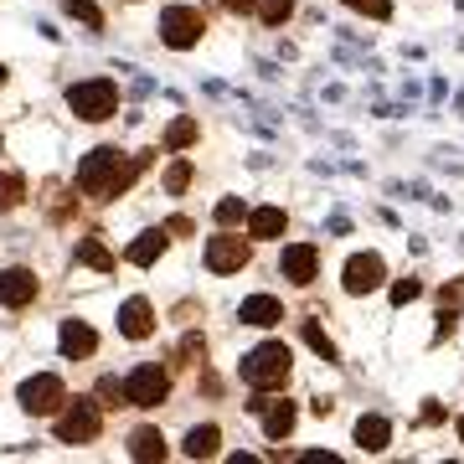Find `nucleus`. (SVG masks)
<instances>
[{
  "label": "nucleus",
  "mask_w": 464,
  "mask_h": 464,
  "mask_svg": "<svg viewBox=\"0 0 464 464\" xmlns=\"http://www.w3.org/2000/svg\"><path fill=\"white\" fill-rule=\"evenodd\" d=\"M150 166V155H119V150H93V155H83V166H78V186H83L93 201H114V197H124L134 186V176Z\"/></svg>",
  "instance_id": "obj_1"
},
{
  "label": "nucleus",
  "mask_w": 464,
  "mask_h": 464,
  "mask_svg": "<svg viewBox=\"0 0 464 464\" xmlns=\"http://www.w3.org/2000/svg\"><path fill=\"white\" fill-rule=\"evenodd\" d=\"M237 372H243V382H248L253 392L284 387V382H289V346H279V341H268V346L248 351V356L237 362Z\"/></svg>",
  "instance_id": "obj_2"
},
{
  "label": "nucleus",
  "mask_w": 464,
  "mask_h": 464,
  "mask_svg": "<svg viewBox=\"0 0 464 464\" xmlns=\"http://www.w3.org/2000/svg\"><path fill=\"white\" fill-rule=\"evenodd\" d=\"M67 103H72V114L88 119V124H99L119 109V88L109 78H88V83H72L67 88Z\"/></svg>",
  "instance_id": "obj_3"
},
{
  "label": "nucleus",
  "mask_w": 464,
  "mask_h": 464,
  "mask_svg": "<svg viewBox=\"0 0 464 464\" xmlns=\"http://www.w3.org/2000/svg\"><path fill=\"white\" fill-rule=\"evenodd\" d=\"M99 429H103V413H99V402H88V398L67 402L63 413H57V439L63 444H93Z\"/></svg>",
  "instance_id": "obj_4"
},
{
  "label": "nucleus",
  "mask_w": 464,
  "mask_h": 464,
  "mask_svg": "<svg viewBox=\"0 0 464 464\" xmlns=\"http://www.w3.org/2000/svg\"><path fill=\"white\" fill-rule=\"evenodd\" d=\"M201 32H207V16L197 5H166L160 11V42L166 47H197Z\"/></svg>",
  "instance_id": "obj_5"
},
{
  "label": "nucleus",
  "mask_w": 464,
  "mask_h": 464,
  "mask_svg": "<svg viewBox=\"0 0 464 464\" xmlns=\"http://www.w3.org/2000/svg\"><path fill=\"white\" fill-rule=\"evenodd\" d=\"M124 398H130V408H160L170 398V377L160 366H134L124 377Z\"/></svg>",
  "instance_id": "obj_6"
},
{
  "label": "nucleus",
  "mask_w": 464,
  "mask_h": 464,
  "mask_svg": "<svg viewBox=\"0 0 464 464\" xmlns=\"http://www.w3.org/2000/svg\"><path fill=\"white\" fill-rule=\"evenodd\" d=\"M63 402H67V392L52 372L21 382V408H26V413H63Z\"/></svg>",
  "instance_id": "obj_7"
},
{
  "label": "nucleus",
  "mask_w": 464,
  "mask_h": 464,
  "mask_svg": "<svg viewBox=\"0 0 464 464\" xmlns=\"http://www.w3.org/2000/svg\"><path fill=\"white\" fill-rule=\"evenodd\" d=\"M243 264H248V243H243V237L222 232V237L207 243V268H212V274H237Z\"/></svg>",
  "instance_id": "obj_8"
},
{
  "label": "nucleus",
  "mask_w": 464,
  "mask_h": 464,
  "mask_svg": "<svg viewBox=\"0 0 464 464\" xmlns=\"http://www.w3.org/2000/svg\"><path fill=\"white\" fill-rule=\"evenodd\" d=\"M382 279H387V268L377 253H356L346 264V295H372V289H382Z\"/></svg>",
  "instance_id": "obj_9"
},
{
  "label": "nucleus",
  "mask_w": 464,
  "mask_h": 464,
  "mask_svg": "<svg viewBox=\"0 0 464 464\" xmlns=\"http://www.w3.org/2000/svg\"><path fill=\"white\" fill-rule=\"evenodd\" d=\"M279 268H284V279L289 284H310L315 279V268H320V248L315 243H295V248H284Z\"/></svg>",
  "instance_id": "obj_10"
},
{
  "label": "nucleus",
  "mask_w": 464,
  "mask_h": 464,
  "mask_svg": "<svg viewBox=\"0 0 464 464\" xmlns=\"http://www.w3.org/2000/svg\"><path fill=\"white\" fill-rule=\"evenodd\" d=\"M32 299H36V274L32 268H5V274H0V304L26 310Z\"/></svg>",
  "instance_id": "obj_11"
},
{
  "label": "nucleus",
  "mask_w": 464,
  "mask_h": 464,
  "mask_svg": "<svg viewBox=\"0 0 464 464\" xmlns=\"http://www.w3.org/2000/svg\"><path fill=\"white\" fill-rule=\"evenodd\" d=\"M119 331L130 335V341H145L155 331V310H150V299H124V310H119Z\"/></svg>",
  "instance_id": "obj_12"
},
{
  "label": "nucleus",
  "mask_w": 464,
  "mask_h": 464,
  "mask_svg": "<svg viewBox=\"0 0 464 464\" xmlns=\"http://www.w3.org/2000/svg\"><path fill=\"white\" fill-rule=\"evenodd\" d=\"M237 320H243V325H258V331H268V325H279V320H284V304H279L274 295H253V299H243Z\"/></svg>",
  "instance_id": "obj_13"
},
{
  "label": "nucleus",
  "mask_w": 464,
  "mask_h": 464,
  "mask_svg": "<svg viewBox=\"0 0 464 464\" xmlns=\"http://www.w3.org/2000/svg\"><path fill=\"white\" fill-rule=\"evenodd\" d=\"M248 408H253V413H264V433H268V439H284V433L295 429V418H299L289 398H284V402H264V398H258V402H248Z\"/></svg>",
  "instance_id": "obj_14"
},
{
  "label": "nucleus",
  "mask_w": 464,
  "mask_h": 464,
  "mask_svg": "<svg viewBox=\"0 0 464 464\" xmlns=\"http://www.w3.org/2000/svg\"><path fill=\"white\" fill-rule=\"evenodd\" d=\"M93 346H99V335L88 331L83 320H67V325H63V356H67V362H83V356H93Z\"/></svg>",
  "instance_id": "obj_15"
},
{
  "label": "nucleus",
  "mask_w": 464,
  "mask_h": 464,
  "mask_svg": "<svg viewBox=\"0 0 464 464\" xmlns=\"http://www.w3.org/2000/svg\"><path fill=\"white\" fill-rule=\"evenodd\" d=\"M130 459H140V464L166 459V433H160V429H134V439H130Z\"/></svg>",
  "instance_id": "obj_16"
},
{
  "label": "nucleus",
  "mask_w": 464,
  "mask_h": 464,
  "mask_svg": "<svg viewBox=\"0 0 464 464\" xmlns=\"http://www.w3.org/2000/svg\"><path fill=\"white\" fill-rule=\"evenodd\" d=\"M217 444H222V433H217V423H201V429L186 433L181 454L186 459H217Z\"/></svg>",
  "instance_id": "obj_17"
},
{
  "label": "nucleus",
  "mask_w": 464,
  "mask_h": 464,
  "mask_svg": "<svg viewBox=\"0 0 464 464\" xmlns=\"http://www.w3.org/2000/svg\"><path fill=\"white\" fill-rule=\"evenodd\" d=\"M387 439H392V429H387V418H362V423H356V444L366 449V454H382V449H387Z\"/></svg>",
  "instance_id": "obj_18"
},
{
  "label": "nucleus",
  "mask_w": 464,
  "mask_h": 464,
  "mask_svg": "<svg viewBox=\"0 0 464 464\" xmlns=\"http://www.w3.org/2000/svg\"><path fill=\"white\" fill-rule=\"evenodd\" d=\"M160 248H166V237H160V232H145V237H134V243H130L124 258H130L134 268H150L155 258H160Z\"/></svg>",
  "instance_id": "obj_19"
},
{
  "label": "nucleus",
  "mask_w": 464,
  "mask_h": 464,
  "mask_svg": "<svg viewBox=\"0 0 464 464\" xmlns=\"http://www.w3.org/2000/svg\"><path fill=\"white\" fill-rule=\"evenodd\" d=\"M279 232H284L279 207H258V212H248V237H279Z\"/></svg>",
  "instance_id": "obj_20"
},
{
  "label": "nucleus",
  "mask_w": 464,
  "mask_h": 464,
  "mask_svg": "<svg viewBox=\"0 0 464 464\" xmlns=\"http://www.w3.org/2000/svg\"><path fill=\"white\" fill-rule=\"evenodd\" d=\"M78 258H83L88 268H99V274H109V268H114V253L103 248L99 237H83V243H78Z\"/></svg>",
  "instance_id": "obj_21"
},
{
  "label": "nucleus",
  "mask_w": 464,
  "mask_h": 464,
  "mask_svg": "<svg viewBox=\"0 0 464 464\" xmlns=\"http://www.w3.org/2000/svg\"><path fill=\"white\" fill-rule=\"evenodd\" d=\"M197 134H201V124H197V119H176V124L166 130V145H170V150H186L191 140H197Z\"/></svg>",
  "instance_id": "obj_22"
},
{
  "label": "nucleus",
  "mask_w": 464,
  "mask_h": 464,
  "mask_svg": "<svg viewBox=\"0 0 464 464\" xmlns=\"http://www.w3.org/2000/svg\"><path fill=\"white\" fill-rule=\"evenodd\" d=\"M21 191H26V181H21V176H0V212L21 207Z\"/></svg>",
  "instance_id": "obj_23"
},
{
  "label": "nucleus",
  "mask_w": 464,
  "mask_h": 464,
  "mask_svg": "<svg viewBox=\"0 0 464 464\" xmlns=\"http://www.w3.org/2000/svg\"><path fill=\"white\" fill-rule=\"evenodd\" d=\"M67 16H78L83 26H93V32L103 26V16H99V5H93V0H67Z\"/></svg>",
  "instance_id": "obj_24"
},
{
  "label": "nucleus",
  "mask_w": 464,
  "mask_h": 464,
  "mask_svg": "<svg viewBox=\"0 0 464 464\" xmlns=\"http://www.w3.org/2000/svg\"><path fill=\"white\" fill-rule=\"evenodd\" d=\"M186 186H191V160H176V166L166 170V191L170 197H181Z\"/></svg>",
  "instance_id": "obj_25"
},
{
  "label": "nucleus",
  "mask_w": 464,
  "mask_h": 464,
  "mask_svg": "<svg viewBox=\"0 0 464 464\" xmlns=\"http://www.w3.org/2000/svg\"><path fill=\"white\" fill-rule=\"evenodd\" d=\"M304 341H310V346H315L320 356H325V362H335V346H331V335L320 331L315 320H304Z\"/></svg>",
  "instance_id": "obj_26"
},
{
  "label": "nucleus",
  "mask_w": 464,
  "mask_h": 464,
  "mask_svg": "<svg viewBox=\"0 0 464 464\" xmlns=\"http://www.w3.org/2000/svg\"><path fill=\"white\" fill-rule=\"evenodd\" d=\"M217 222H222V227H237V222H243V201L222 197V201H217Z\"/></svg>",
  "instance_id": "obj_27"
},
{
  "label": "nucleus",
  "mask_w": 464,
  "mask_h": 464,
  "mask_svg": "<svg viewBox=\"0 0 464 464\" xmlns=\"http://www.w3.org/2000/svg\"><path fill=\"white\" fill-rule=\"evenodd\" d=\"M289 16H295V0H264V21L268 26H284Z\"/></svg>",
  "instance_id": "obj_28"
},
{
  "label": "nucleus",
  "mask_w": 464,
  "mask_h": 464,
  "mask_svg": "<svg viewBox=\"0 0 464 464\" xmlns=\"http://www.w3.org/2000/svg\"><path fill=\"white\" fill-rule=\"evenodd\" d=\"M99 398H103L99 408H124V402H130V398H124V387H119L114 377H103V382H99Z\"/></svg>",
  "instance_id": "obj_29"
},
{
  "label": "nucleus",
  "mask_w": 464,
  "mask_h": 464,
  "mask_svg": "<svg viewBox=\"0 0 464 464\" xmlns=\"http://www.w3.org/2000/svg\"><path fill=\"white\" fill-rule=\"evenodd\" d=\"M351 11H366V16H377V21H387L392 16V0H346Z\"/></svg>",
  "instance_id": "obj_30"
},
{
  "label": "nucleus",
  "mask_w": 464,
  "mask_h": 464,
  "mask_svg": "<svg viewBox=\"0 0 464 464\" xmlns=\"http://www.w3.org/2000/svg\"><path fill=\"white\" fill-rule=\"evenodd\" d=\"M418 295H423V284H418V279H398V284H392V304H408V299H418Z\"/></svg>",
  "instance_id": "obj_31"
},
{
  "label": "nucleus",
  "mask_w": 464,
  "mask_h": 464,
  "mask_svg": "<svg viewBox=\"0 0 464 464\" xmlns=\"http://www.w3.org/2000/svg\"><path fill=\"white\" fill-rule=\"evenodd\" d=\"M222 5H227L232 16H248V11H253V5H258V0H222Z\"/></svg>",
  "instance_id": "obj_32"
},
{
  "label": "nucleus",
  "mask_w": 464,
  "mask_h": 464,
  "mask_svg": "<svg viewBox=\"0 0 464 464\" xmlns=\"http://www.w3.org/2000/svg\"><path fill=\"white\" fill-rule=\"evenodd\" d=\"M464 299V279L459 284H444V304H459Z\"/></svg>",
  "instance_id": "obj_33"
},
{
  "label": "nucleus",
  "mask_w": 464,
  "mask_h": 464,
  "mask_svg": "<svg viewBox=\"0 0 464 464\" xmlns=\"http://www.w3.org/2000/svg\"><path fill=\"white\" fill-rule=\"evenodd\" d=\"M459 444H464V418H459Z\"/></svg>",
  "instance_id": "obj_34"
},
{
  "label": "nucleus",
  "mask_w": 464,
  "mask_h": 464,
  "mask_svg": "<svg viewBox=\"0 0 464 464\" xmlns=\"http://www.w3.org/2000/svg\"><path fill=\"white\" fill-rule=\"evenodd\" d=\"M0 83H5V72H0Z\"/></svg>",
  "instance_id": "obj_35"
}]
</instances>
